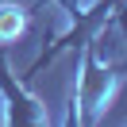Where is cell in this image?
I'll list each match as a JSON object with an SVG mask.
<instances>
[{
  "instance_id": "obj_1",
  "label": "cell",
  "mask_w": 127,
  "mask_h": 127,
  "mask_svg": "<svg viewBox=\"0 0 127 127\" xmlns=\"http://www.w3.org/2000/svg\"><path fill=\"white\" fill-rule=\"evenodd\" d=\"M127 77V62L123 65H108L100 62V35L81 46V73H77V85H73V100L69 112H65V123H77V127H93L104 119V112L112 108L119 85Z\"/></svg>"
},
{
  "instance_id": "obj_2",
  "label": "cell",
  "mask_w": 127,
  "mask_h": 127,
  "mask_svg": "<svg viewBox=\"0 0 127 127\" xmlns=\"http://www.w3.org/2000/svg\"><path fill=\"white\" fill-rule=\"evenodd\" d=\"M0 96H4V104H8L4 123H16V127H39V123H46V108L39 104V96L27 93L23 81H16L4 46H0Z\"/></svg>"
},
{
  "instance_id": "obj_3",
  "label": "cell",
  "mask_w": 127,
  "mask_h": 127,
  "mask_svg": "<svg viewBox=\"0 0 127 127\" xmlns=\"http://www.w3.org/2000/svg\"><path fill=\"white\" fill-rule=\"evenodd\" d=\"M23 27H27V12L19 4H0V46L16 42L23 35Z\"/></svg>"
},
{
  "instance_id": "obj_4",
  "label": "cell",
  "mask_w": 127,
  "mask_h": 127,
  "mask_svg": "<svg viewBox=\"0 0 127 127\" xmlns=\"http://www.w3.org/2000/svg\"><path fill=\"white\" fill-rule=\"evenodd\" d=\"M108 23H116V27H119V35L127 39V4H119V8L112 12V19H108Z\"/></svg>"
}]
</instances>
